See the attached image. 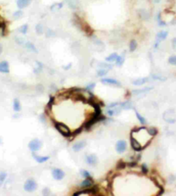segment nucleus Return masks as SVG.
<instances>
[{
	"instance_id": "nucleus-1",
	"label": "nucleus",
	"mask_w": 176,
	"mask_h": 196,
	"mask_svg": "<svg viewBox=\"0 0 176 196\" xmlns=\"http://www.w3.org/2000/svg\"><path fill=\"white\" fill-rule=\"evenodd\" d=\"M106 119V117L104 116V115H99V116H96L93 114V116L92 117V119L90 120H88L87 122L85 123L84 125V129L86 131H90L91 128L92 127L93 125H95L96 123H98V122H101V121H105Z\"/></svg>"
},
{
	"instance_id": "nucleus-2",
	"label": "nucleus",
	"mask_w": 176,
	"mask_h": 196,
	"mask_svg": "<svg viewBox=\"0 0 176 196\" xmlns=\"http://www.w3.org/2000/svg\"><path fill=\"white\" fill-rule=\"evenodd\" d=\"M55 127L64 137H70L71 131L65 124L60 123V122H56V123H55Z\"/></svg>"
},
{
	"instance_id": "nucleus-3",
	"label": "nucleus",
	"mask_w": 176,
	"mask_h": 196,
	"mask_svg": "<svg viewBox=\"0 0 176 196\" xmlns=\"http://www.w3.org/2000/svg\"><path fill=\"white\" fill-rule=\"evenodd\" d=\"M98 192V186H92L91 187H88V188H84L83 190H80V191H77L75 193H74V196H78V195H80V194H92V195H94L96 194Z\"/></svg>"
},
{
	"instance_id": "nucleus-4",
	"label": "nucleus",
	"mask_w": 176,
	"mask_h": 196,
	"mask_svg": "<svg viewBox=\"0 0 176 196\" xmlns=\"http://www.w3.org/2000/svg\"><path fill=\"white\" fill-rule=\"evenodd\" d=\"M24 190L26 192L31 193V192L35 191L37 188V183L36 182V181L34 179H29L24 183Z\"/></svg>"
},
{
	"instance_id": "nucleus-5",
	"label": "nucleus",
	"mask_w": 176,
	"mask_h": 196,
	"mask_svg": "<svg viewBox=\"0 0 176 196\" xmlns=\"http://www.w3.org/2000/svg\"><path fill=\"white\" fill-rule=\"evenodd\" d=\"M42 147V142L37 139V138H35L33 140H31L30 143H29V149L32 151V152H36L38 151Z\"/></svg>"
},
{
	"instance_id": "nucleus-6",
	"label": "nucleus",
	"mask_w": 176,
	"mask_h": 196,
	"mask_svg": "<svg viewBox=\"0 0 176 196\" xmlns=\"http://www.w3.org/2000/svg\"><path fill=\"white\" fill-rule=\"evenodd\" d=\"M127 149V143L124 140H118L116 143V151L118 154L123 153Z\"/></svg>"
},
{
	"instance_id": "nucleus-7",
	"label": "nucleus",
	"mask_w": 176,
	"mask_h": 196,
	"mask_svg": "<svg viewBox=\"0 0 176 196\" xmlns=\"http://www.w3.org/2000/svg\"><path fill=\"white\" fill-rule=\"evenodd\" d=\"M52 175H53L55 180L61 181V180H62L65 177V173H64V171L62 169L56 168H54L52 170Z\"/></svg>"
},
{
	"instance_id": "nucleus-8",
	"label": "nucleus",
	"mask_w": 176,
	"mask_h": 196,
	"mask_svg": "<svg viewBox=\"0 0 176 196\" xmlns=\"http://www.w3.org/2000/svg\"><path fill=\"white\" fill-rule=\"evenodd\" d=\"M101 82L105 85H111V86H120L121 83L114 79H110V78H103L101 79Z\"/></svg>"
},
{
	"instance_id": "nucleus-9",
	"label": "nucleus",
	"mask_w": 176,
	"mask_h": 196,
	"mask_svg": "<svg viewBox=\"0 0 176 196\" xmlns=\"http://www.w3.org/2000/svg\"><path fill=\"white\" fill-rule=\"evenodd\" d=\"M130 144H131L132 149L134 150H136V151H141L142 150V147L141 146V144L139 143V142L136 141L133 137V134H131V136H130Z\"/></svg>"
},
{
	"instance_id": "nucleus-10",
	"label": "nucleus",
	"mask_w": 176,
	"mask_h": 196,
	"mask_svg": "<svg viewBox=\"0 0 176 196\" xmlns=\"http://www.w3.org/2000/svg\"><path fill=\"white\" fill-rule=\"evenodd\" d=\"M86 162L87 164H89L91 166H93V165L97 164L98 158H97V156L94 154H91V155L86 156Z\"/></svg>"
},
{
	"instance_id": "nucleus-11",
	"label": "nucleus",
	"mask_w": 176,
	"mask_h": 196,
	"mask_svg": "<svg viewBox=\"0 0 176 196\" xmlns=\"http://www.w3.org/2000/svg\"><path fill=\"white\" fill-rule=\"evenodd\" d=\"M32 2V0H17V5L19 9H24L28 7Z\"/></svg>"
},
{
	"instance_id": "nucleus-12",
	"label": "nucleus",
	"mask_w": 176,
	"mask_h": 196,
	"mask_svg": "<svg viewBox=\"0 0 176 196\" xmlns=\"http://www.w3.org/2000/svg\"><path fill=\"white\" fill-rule=\"evenodd\" d=\"M92 186H93V180H92V177L86 178V180H84V181L80 183V187H81L83 189H84V188L91 187Z\"/></svg>"
},
{
	"instance_id": "nucleus-13",
	"label": "nucleus",
	"mask_w": 176,
	"mask_h": 196,
	"mask_svg": "<svg viewBox=\"0 0 176 196\" xmlns=\"http://www.w3.org/2000/svg\"><path fill=\"white\" fill-rule=\"evenodd\" d=\"M10 72V66L9 63L5 61H3L0 62V73H8Z\"/></svg>"
},
{
	"instance_id": "nucleus-14",
	"label": "nucleus",
	"mask_w": 176,
	"mask_h": 196,
	"mask_svg": "<svg viewBox=\"0 0 176 196\" xmlns=\"http://www.w3.org/2000/svg\"><path fill=\"white\" fill-rule=\"evenodd\" d=\"M86 145V141H80V142H78L74 144L73 146V150L75 151V152H79L80 150H81L82 149H84Z\"/></svg>"
},
{
	"instance_id": "nucleus-15",
	"label": "nucleus",
	"mask_w": 176,
	"mask_h": 196,
	"mask_svg": "<svg viewBox=\"0 0 176 196\" xmlns=\"http://www.w3.org/2000/svg\"><path fill=\"white\" fill-rule=\"evenodd\" d=\"M32 156L36 161V162H38V163H43V162L49 161V158H50L49 156H37L34 152H32Z\"/></svg>"
},
{
	"instance_id": "nucleus-16",
	"label": "nucleus",
	"mask_w": 176,
	"mask_h": 196,
	"mask_svg": "<svg viewBox=\"0 0 176 196\" xmlns=\"http://www.w3.org/2000/svg\"><path fill=\"white\" fill-rule=\"evenodd\" d=\"M121 109H122L121 107H117L116 106V107H114V109H109V110H107L106 113L110 117H112L114 115H118L121 112Z\"/></svg>"
},
{
	"instance_id": "nucleus-17",
	"label": "nucleus",
	"mask_w": 176,
	"mask_h": 196,
	"mask_svg": "<svg viewBox=\"0 0 176 196\" xmlns=\"http://www.w3.org/2000/svg\"><path fill=\"white\" fill-rule=\"evenodd\" d=\"M148 79H149V78H148V77L139 78V79H137L132 81V84L135 85V86H142L143 84L147 83V82L148 81Z\"/></svg>"
},
{
	"instance_id": "nucleus-18",
	"label": "nucleus",
	"mask_w": 176,
	"mask_h": 196,
	"mask_svg": "<svg viewBox=\"0 0 176 196\" xmlns=\"http://www.w3.org/2000/svg\"><path fill=\"white\" fill-rule=\"evenodd\" d=\"M167 31H164V30L160 31V32L157 33V35H156V41L160 42V41L165 40V39L167 38Z\"/></svg>"
},
{
	"instance_id": "nucleus-19",
	"label": "nucleus",
	"mask_w": 176,
	"mask_h": 196,
	"mask_svg": "<svg viewBox=\"0 0 176 196\" xmlns=\"http://www.w3.org/2000/svg\"><path fill=\"white\" fill-rule=\"evenodd\" d=\"M25 47H26V48H27L29 51H30V52L38 53V50H37V48H36V46H35L32 42H25Z\"/></svg>"
},
{
	"instance_id": "nucleus-20",
	"label": "nucleus",
	"mask_w": 176,
	"mask_h": 196,
	"mask_svg": "<svg viewBox=\"0 0 176 196\" xmlns=\"http://www.w3.org/2000/svg\"><path fill=\"white\" fill-rule=\"evenodd\" d=\"M21 104H20V101L18 99H15L14 101H13V110L16 112H19L21 111Z\"/></svg>"
},
{
	"instance_id": "nucleus-21",
	"label": "nucleus",
	"mask_w": 176,
	"mask_h": 196,
	"mask_svg": "<svg viewBox=\"0 0 176 196\" xmlns=\"http://www.w3.org/2000/svg\"><path fill=\"white\" fill-rule=\"evenodd\" d=\"M119 106H120L121 108H123V109H124V110H129V109H132V108H133L132 102H130V101H126V102L120 103Z\"/></svg>"
},
{
	"instance_id": "nucleus-22",
	"label": "nucleus",
	"mask_w": 176,
	"mask_h": 196,
	"mask_svg": "<svg viewBox=\"0 0 176 196\" xmlns=\"http://www.w3.org/2000/svg\"><path fill=\"white\" fill-rule=\"evenodd\" d=\"M67 5H69L70 8L72 9H77L79 5V1L78 0H67Z\"/></svg>"
},
{
	"instance_id": "nucleus-23",
	"label": "nucleus",
	"mask_w": 176,
	"mask_h": 196,
	"mask_svg": "<svg viewBox=\"0 0 176 196\" xmlns=\"http://www.w3.org/2000/svg\"><path fill=\"white\" fill-rule=\"evenodd\" d=\"M118 55L117 53H112L111 55H110L109 56H107L105 58V61L107 62H113V61H116Z\"/></svg>"
},
{
	"instance_id": "nucleus-24",
	"label": "nucleus",
	"mask_w": 176,
	"mask_h": 196,
	"mask_svg": "<svg viewBox=\"0 0 176 196\" xmlns=\"http://www.w3.org/2000/svg\"><path fill=\"white\" fill-rule=\"evenodd\" d=\"M153 89V87H145V88H143V89H141V90H134V91H132V93L133 94H140V93H144V92H149V91H151Z\"/></svg>"
},
{
	"instance_id": "nucleus-25",
	"label": "nucleus",
	"mask_w": 176,
	"mask_h": 196,
	"mask_svg": "<svg viewBox=\"0 0 176 196\" xmlns=\"http://www.w3.org/2000/svg\"><path fill=\"white\" fill-rule=\"evenodd\" d=\"M123 62H124V55H118L117 60H116V65L117 67H121V66H123Z\"/></svg>"
},
{
	"instance_id": "nucleus-26",
	"label": "nucleus",
	"mask_w": 176,
	"mask_h": 196,
	"mask_svg": "<svg viewBox=\"0 0 176 196\" xmlns=\"http://www.w3.org/2000/svg\"><path fill=\"white\" fill-rule=\"evenodd\" d=\"M98 67H101V68H105V69H111L112 68V67H113V65L112 64H109V62H100V63H98Z\"/></svg>"
},
{
	"instance_id": "nucleus-27",
	"label": "nucleus",
	"mask_w": 176,
	"mask_h": 196,
	"mask_svg": "<svg viewBox=\"0 0 176 196\" xmlns=\"http://www.w3.org/2000/svg\"><path fill=\"white\" fill-rule=\"evenodd\" d=\"M135 112H136V118L138 119V120H139V122L142 124V125H146L147 124V121H146V119L136 111V110H135Z\"/></svg>"
},
{
	"instance_id": "nucleus-28",
	"label": "nucleus",
	"mask_w": 176,
	"mask_h": 196,
	"mask_svg": "<svg viewBox=\"0 0 176 196\" xmlns=\"http://www.w3.org/2000/svg\"><path fill=\"white\" fill-rule=\"evenodd\" d=\"M62 6H63V4L62 3H56V4L53 5L50 7V10L52 11H59L61 8H62Z\"/></svg>"
},
{
	"instance_id": "nucleus-29",
	"label": "nucleus",
	"mask_w": 176,
	"mask_h": 196,
	"mask_svg": "<svg viewBox=\"0 0 176 196\" xmlns=\"http://www.w3.org/2000/svg\"><path fill=\"white\" fill-rule=\"evenodd\" d=\"M137 48V42L136 40H131L129 42V51L130 52H134Z\"/></svg>"
},
{
	"instance_id": "nucleus-30",
	"label": "nucleus",
	"mask_w": 176,
	"mask_h": 196,
	"mask_svg": "<svg viewBox=\"0 0 176 196\" xmlns=\"http://www.w3.org/2000/svg\"><path fill=\"white\" fill-rule=\"evenodd\" d=\"M55 97H54V96H50V98H49V103H48V105H47L48 110L50 111V110L52 109L53 106L55 105Z\"/></svg>"
},
{
	"instance_id": "nucleus-31",
	"label": "nucleus",
	"mask_w": 176,
	"mask_h": 196,
	"mask_svg": "<svg viewBox=\"0 0 176 196\" xmlns=\"http://www.w3.org/2000/svg\"><path fill=\"white\" fill-rule=\"evenodd\" d=\"M108 71H109L108 69H105V68H100V69H98V70L97 74H98V77H103V76H105V75H106V74H107Z\"/></svg>"
},
{
	"instance_id": "nucleus-32",
	"label": "nucleus",
	"mask_w": 176,
	"mask_h": 196,
	"mask_svg": "<svg viewBox=\"0 0 176 196\" xmlns=\"http://www.w3.org/2000/svg\"><path fill=\"white\" fill-rule=\"evenodd\" d=\"M127 166V164L123 161V160H120L118 162H117V169H118V170H122V169H123V168H125V167Z\"/></svg>"
},
{
	"instance_id": "nucleus-33",
	"label": "nucleus",
	"mask_w": 176,
	"mask_h": 196,
	"mask_svg": "<svg viewBox=\"0 0 176 196\" xmlns=\"http://www.w3.org/2000/svg\"><path fill=\"white\" fill-rule=\"evenodd\" d=\"M28 28H29V26H28V24H24L23 26H21L20 28H19V32L20 33H22V34H24V35H25L26 33H27V31H28Z\"/></svg>"
},
{
	"instance_id": "nucleus-34",
	"label": "nucleus",
	"mask_w": 176,
	"mask_h": 196,
	"mask_svg": "<svg viewBox=\"0 0 176 196\" xmlns=\"http://www.w3.org/2000/svg\"><path fill=\"white\" fill-rule=\"evenodd\" d=\"M36 31L38 35H41L43 33V26L41 24H38L36 26Z\"/></svg>"
},
{
	"instance_id": "nucleus-35",
	"label": "nucleus",
	"mask_w": 176,
	"mask_h": 196,
	"mask_svg": "<svg viewBox=\"0 0 176 196\" xmlns=\"http://www.w3.org/2000/svg\"><path fill=\"white\" fill-rule=\"evenodd\" d=\"M6 177H7V174H6L5 172L0 173V186H1V185L5 182Z\"/></svg>"
},
{
	"instance_id": "nucleus-36",
	"label": "nucleus",
	"mask_w": 176,
	"mask_h": 196,
	"mask_svg": "<svg viewBox=\"0 0 176 196\" xmlns=\"http://www.w3.org/2000/svg\"><path fill=\"white\" fill-rule=\"evenodd\" d=\"M80 174H81L84 178H89V177H92L91 174H90L87 170H86V169H82V170H80Z\"/></svg>"
},
{
	"instance_id": "nucleus-37",
	"label": "nucleus",
	"mask_w": 176,
	"mask_h": 196,
	"mask_svg": "<svg viewBox=\"0 0 176 196\" xmlns=\"http://www.w3.org/2000/svg\"><path fill=\"white\" fill-rule=\"evenodd\" d=\"M147 131H148V133L150 136H152V137H154V136L158 133V131H157V130H156L155 128H149V129H148Z\"/></svg>"
},
{
	"instance_id": "nucleus-38",
	"label": "nucleus",
	"mask_w": 176,
	"mask_h": 196,
	"mask_svg": "<svg viewBox=\"0 0 176 196\" xmlns=\"http://www.w3.org/2000/svg\"><path fill=\"white\" fill-rule=\"evenodd\" d=\"M23 15H24V13H23L22 11H16V12L13 14V18H14L15 19H19V18H21L23 17Z\"/></svg>"
},
{
	"instance_id": "nucleus-39",
	"label": "nucleus",
	"mask_w": 176,
	"mask_h": 196,
	"mask_svg": "<svg viewBox=\"0 0 176 196\" xmlns=\"http://www.w3.org/2000/svg\"><path fill=\"white\" fill-rule=\"evenodd\" d=\"M168 62L171 65L176 66V55H172L168 58Z\"/></svg>"
},
{
	"instance_id": "nucleus-40",
	"label": "nucleus",
	"mask_w": 176,
	"mask_h": 196,
	"mask_svg": "<svg viewBox=\"0 0 176 196\" xmlns=\"http://www.w3.org/2000/svg\"><path fill=\"white\" fill-rule=\"evenodd\" d=\"M82 130H83V128H82V127H80L79 129H77V130H76L75 131H74L73 133L71 132V135H70V137H72V138L75 137V136H77L78 134H80V133L82 131ZM72 138H71V139H72ZM71 139H70V140H71Z\"/></svg>"
},
{
	"instance_id": "nucleus-41",
	"label": "nucleus",
	"mask_w": 176,
	"mask_h": 196,
	"mask_svg": "<svg viewBox=\"0 0 176 196\" xmlns=\"http://www.w3.org/2000/svg\"><path fill=\"white\" fill-rule=\"evenodd\" d=\"M152 76V78L154 79H157V80H165L166 79V78L165 77H162V76H160V75H158V74H152L151 75Z\"/></svg>"
},
{
	"instance_id": "nucleus-42",
	"label": "nucleus",
	"mask_w": 176,
	"mask_h": 196,
	"mask_svg": "<svg viewBox=\"0 0 176 196\" xmlns=\"http://www.w3.org/2000/svg\"><path fill=\"white\" fill-rule=\"evenodd\" d=\"M95 86H96V84L95 83H91V84H89L86 87V91H87V92H91V91H92L93 90V88L95 87Z\"/></svg>"
},
{
	"instance_id": "nucleus-43",
	"label": "nucleus",
	"mask_w": 176,
	"mask_h": 196,
	"mask_svg": "<svg viewBox=\"0 0 176 196\" xmlns=\"http://www.w3.org/2000/svg\"><path fill=\"white\" fill-rule=\"evenodd\" d=\"M157 22H158V24H159L160 26H165V25H166V24L161 20V18H160V13H159L158 16H157Z\"/></svg>"
},
{
	"instance_id": "nucleus-44",
	"label": "nucleus",
	"mask_w": 176,
	"mask_h": 196,
	"mask_svg": "<svg viewBox=\"0 0 176 196\" xmlns=\"http://www.w3.org/2000/svg\"><path fill=\"white\" fill-rule=\"evenodd\" d=\"M36 65H37V68L35 69V73H37L38 72H40V71L42 69V64L41 62L36 61Z\"/></svg>"
},
{
	"instance_id": "nucleus-45",
	"label": "nucleus",
	"mask_w": 176,
	"mask_h": 196,
	"mask_svg": "<svg viewBox=\"0 0 176 196\" xmlns=\"http://www.w3.org/2000/svg\"><path fill=\"white\" fill-rule=\"evenodd\" d=\"M142 172L143 174H147V173L148 172V168L146 163H143V164L142 165Z\"/></svg>"
},
{
	"instance_id": "nucleus-46",
	"label": "nucleus",
	"mask_w": 176,
	"mask_h": 196,
	"mask_svg": "<svg viewBox=\"0 0 176 196\" xmlns=\"http://www.w3.org/2000/svg\"><path fill=\"white\" fill-rule=\"evenodd\" d=\"M119 104H120V103H118V102H113V103H111V104L108 106V107H109V108H114V107H116V106H118Z\"/></svg>"
},
{
	"instance_id": "nucleus-47",
	"label": "nucleus",
	"mask_w": 176,
	"mask_h": 196,
	"mask_svg": "<svg viewBox=\"0 0 176 196\" xmlns=\"http://www.w3.org/2000/svg\"><path fill=\"white\" fill-rule=\"evenodd\" d=\"M16 42L18 43V44H23L24 42V39L21 38V37H16Z\"/></svg>"
},
{
	"instance_id": "nucleus-48",
	"label": "nucleus",
	"mask_w": 176,
	"mask_h": 196,
	"mask_svg": "<svg viewBox=\"0 0 176 196\" xmlns=\"http://www.w3.org/2000/svg\"><path fill=\"white\" fill-rule=\"evenodd\" d=\"M128 166H129V168L136 167V166H137V162H129V163H128Z\"/></svg>"
},
{
	"instance_id": "nucleus-49",
	"label": "nucleus",
	"mask_w": 176,
	"mask_h": 196,
	"mask_svg": "<svg viewBox=\"0 0 176 196\" xmlns=\"http://www.w3.org/2000/svg\"><path fill=\"white\" fill-rule=\"evenodd\" d=\"M172 45H173V48L176 50V38H173V41H172Z\"/></svg>"
},
{
	"instance_id": "nucleus-50",
	"label": "nucleus",
	"mask_w": 176,
	"mask_h": 196,
	"mask_svg": "<svg viewBox=\"0 0 176 196\" xmlns=\"http://www.w3.org/2000/svg\"><path fill=\"white\" fill-rule=\"evenodd\" d=\"M2 142H3V141H2V139H1V138H0V144H1V143H2Z\"/></svg>"
},
{
	"instance_id": "nucleus-51",
	"label": "nucleus",
	"mask_w": 176,
	"mask_h": 196,
	"mask_svg": "<svg viewBox=\"0 0 176 196\" xmlns=\"http://www.w3.org/2000/svg\"><path fill=\"white\" fill-rule=\"evenodd\" d=\"M155 2H159V0H155Z\"/></svg>"
}]
</instances>
